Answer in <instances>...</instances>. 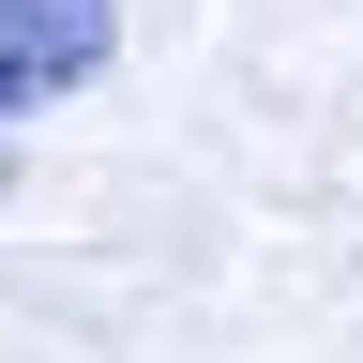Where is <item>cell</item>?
Wrapping results in <instances>:
<instances>
[{"label":"cell","mask_w":363,"mask_h":363,"mask_svg":"<svg viewBox=\"0 0 363 363\" xmlns=\"http://www.w3.org/2000/svg\"><path fill=\"white\" fill-rule=\"evenodd\" d=\"M106 45H121V0H0V121L91 91Z\"/></svg>","instance_id":"1"},{"label":"cell","mask_w":363,"mask_h":363,"mask_svg":"<svg viewBox=\"0 0 363 363\" xmlns=\"http://www.w3.org/2000/svg\"><path fill=\"white\" fill-rule=\"evenodd\" d=\"M0 182H16V152H0Z\"/></svg>","instance_id":"2"}]
</instances>
